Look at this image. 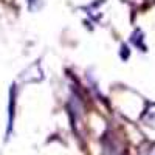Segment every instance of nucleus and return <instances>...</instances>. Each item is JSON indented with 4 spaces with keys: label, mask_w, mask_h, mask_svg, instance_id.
Instances as JSON below:
<instances>
[{
    "label": "nucleus",
    "mask_w": 155,
    "mask_h": 155,
    "mask_svg": "<svg viewBox=\"0 0 155 155\" xmlns=\"http://www.w3.org/2000/svg\"><path fill=\"white\" fill-rule=\"evenodd\" d=\"M36 2H37V0H28V3H30V6H31V8L34 6V3H36Z\"/></svg>",
    "instance_id": "obj_2"
},
{
    "label": "nucleus",
    "mask_w": 155,
    "mask_h": 155,
    "mask_svg": "<svg viewBox=\"0 0 155 155\" xmlns=\"http://www.w3.org/2000/svg\"><path fill=\"white\" fill-rule=\"evenodd\" d=\"M144 121H146L149 126H153V127H155V104H152V106L146 110V113H144Z\"/></svg>",
    "instance_id": "obj_1"
}]
</instances>
